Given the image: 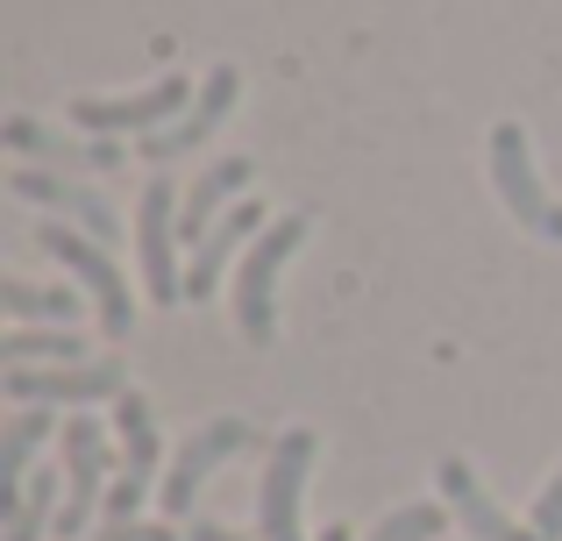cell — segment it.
I'll return each instance as SVG.
<instances>
[{
  "label": "cell",
  "mask_w": 562,
  "mask_h": 541,
  "mask_svg": "<svg viewBox=\"0 0 562 541\" xmlns=\"http://www.w3.org/2000/svg\"><path fill=\"white\" fill-rule=\"evenodd\" d=\"M179 200L171 193V179H150L136 200V250H143V292H150L157 306H179L186 300V271H179Z\"/></svg>",
  "instance_id": "obj_7"
},
{
  "label": "cell",
  "mask_w": 562,
  "mask_h": 541,
  "mask_svg": "<svg viewBox=\"0 0 562 541\" xmlns=\"http://www.w3.org/2000/svg\"><path fill=\"white\" fill-rule=\"evenodd\" d=\"M306 214H285V222H271L257 243H249L243 271H235V328L249 335V342H271L278 335V278H285L292 250L306 243Z\"/></svg>",
  "instance_id": "obj_1"
},
{
  "label": "cell",
  "mask_w": 562,
  "mask_h": 541,
  "mask_svg": "<svg viewBox=\"0 0 562 541\" xmlns=\"http://www.w3.org/2000/svg\"><path fill=\"white\" fill-rule=\"evenodd\" d=\"M14 193H22V200H36V207H50L57 222H71L79 236H93V243H114V236H122V222H114V200L100 193V185L71 179V171L22 165V171H14Z\"/></svg>",
  "instance_id": "obj_11"
},
{
  "label": "cell",
  "mask_w": 562,
  "mask_h": 541,
  "mask_svg": "<svg viewBox=\"0 0 562 541\" xmlns=\"http://www.w3.org/2000/svg\"><path fill=\"white\" fill-rule=\"evenodd\" d=\"M114 428H122V471L150 485V477H157V457H165L150 399H143V392H122V399H114Z\"/></svg>",
  "instance_id": "obj_18"
},
{
  "label": "cell",
  "mask_w": 562,
  "mask_h": 541,
  "mask_svg": "<svg viewBox=\"0 0 562 541\" xmlns=\"http://www.w3.org/2000/svg\"><path fill=\"white\" fill-rule=\"evenodd\" d=\"M235 100H243V71H235V65H214V71H206V86H200V100H192L179 122L157 128V136H136L143 165H179V157H192L235 114Z\"/></svg>",
  "instance_id": "obj_10"
},
{
  "label": "cell",
  "mask_w": 562,
  "mask_h": 541,
  "mask_svg": "<svg viewBox=\"0 0 562 541\" xmlns=\"http://www.w3.org/2000/svg\"><path fill=\"white\" fill-rule=\"evenodd\" d=\"M492 185H498V200H506V214L520 228L562 243V200H549V185H541L535 150H527V128L520 122H498L492 128Z\"/></svg>",
  "instance_id": "obj_6"
},
{
  "label": "cell",
  "mask_w": 562,
  "mask_h": 541,
  "mask_svg": "<svg viewBox=\"0 0 562 541\" xmlns=\"http://www.w3.org/2000/svg\"><path fill=\"white\" fill-rule=\"evenodd\" d=\"M314 428H285L271 442V463H263V485H257V534L263 541H306L300 528V499H306V471H314Z\"/></svg>",
  "instance_id": "obj_5"
},
{
  "label": "cell",
  "mask_w": 562,
  "mask_h": 541,
  "mask_svg": "<svg viewBox=\"0 0 562 541\" xmlns=\"http://www.w3.org/2000/svg\"><path fill=\"white\" fill-rule=\"evenodd\" d=\"M0 392L14 406H93V399H122L128 371H122V357L57 363V371H0Z\"/></svg>",
  "instance_id": "obj_9"
},
{
  "label": "cell",
  "mask_w": 562,
  "mask_h": 541,
  "mask_svg": "<svg viewBox=\"0 0 562 541\" xmlns=\"http://www.w3.org/2000/svg\"><path fill=\"white\" fill-rule=\"evenodd\" d=\"M249 449V420H206L200 435H186L179 449H171V471H165V492H157V506H165V520H186L192 506H200V485L221 471V463H235Z\"/></svg>",
  "instance_id": "obj_8"
},
{
  "label": "cell",
  "mask_w": 562,
  "mask_h": 541,
  "mask_svg": "<svg viewBox=\"0 0 562 541\" xmlns=\"http://www.w3.org/2000/svg\"><path fill=\"white\" fill-rule=\"evenodd\" d=\"M435 485H441V506L456 514V528H463L470 541H541L535 528H520V520H513L506 506H498L492 492L477 485V471H470L463 457H441Z\"/></svg>",
  "instance_id": "obj_12"
},
{
  "label": "cell",
  "mask_w": 562,
  "mask_h": 541,
  "mask_svg": "<svg viewBox=\"0 0 562 541\" xmlns=\"http://www.w3.org/2000/svg\"><path fill=\"white\" fill-rule=\"evenodd\" d=\"M86 541H179V528L171 520H100V534Z\"/></svg>",
  "instance_id": "obj_22"
},
{
  "label": "cell",
  "mask_w": 562,
  "mask_h": 541,
  "mask_svg": "<svg viewBox=\"0 0 562 541\" xmlns=\"http://www.w3.org/2000/svg\"><path fill=\"white\" fill-rule=\"evenodd\" d=\"M43 528H57V471H36L0 514V541H43Z\"/></svg>",
  "instance_id": "obj_20"
},
{
  "label": "cell",
  "mask_w": 562,
  "mask_h": 541,
  "mask_svg": "<svg viewBox=\"0 0 562 541\" xmlns=\"http://www.w3.org/2000/svg\"><path fill=\"white\" fill-rule=\"evenodd\" d=\"M8 150H22V157H36V165H57V171H122V143H108V136H57V128H43V122H29V114H14L8 128Z\"/></svg>",
  "instance_id": "obj_13"
},
{
  "label": "cell",
  "mask_w": 562,
  "mask_h": 541,
  "mask_svg": "<svg viewBox=\"0 0 562 541\" xmlns=\"http://www.w3.org/2000/svg\"><path fill=\"white\" fill-rule=\"evenodd\" d=\"M186 541H243V534H235V528H221V520H192Z\"/></svg>",
  "instance_id": "obj_24"
},
{
  "label": "cell",
  "mask_w": 562,
  "mask_h": 541,
  "mask_svg": "<svg viewBox=\"0 0 562 541\" xmlns=\"http://www.w3.org/2000/svg\"><path fill=\"white\" fill-rule=\"evenodd\" d=\"M263 207L257 200H235L228 214H221L214 228H206L200 243H192V264H186V300H214V285H221V271H228V257L235 250H249V243L263 236Z\"/></svg>",
  "instance_id": "obj_14"
},
{
  "label": "cell",
  "mask_w": 562,
  "mask_h": 541,
  "mask_svg": "<svg viewBox=\"0 0 562 541\" xmlns=\"http://www.w3.org/2000/svg\"><path fill=\"white\" fill-rule=\"evenodd\" d=\"M527 528H535L541 541H562V471L549 477V492L535 499V520H527Z\"/></svg>",
  "instance_id": "obj_23"
},
{
  "label": "cell",
  "mask_w": 562,
  "mask_h": 541,
  "mask_svg": "<svg viewBox=\"0 0 562 541\" xmlns=\"http://www.w3.org/2000/svg\"><path fill=\"white\" fill-rule=\"evenodd\" d=\"M249 179H257V165H249V157H221V165H206L200 179L186 185V200H179V236L200 243L206 228L235 207V200H249Z\"/></svg>",
  "instance_id": "obj_15"
},
{
  "label": "cell",
  "mask_w": 562,
  "mask_h": 541,
  "mask_svg": "<svg viewBox=\"0 0 562 541\" xmlns=\"http://www.w3.org/2000/svg\"><path fill=\"white\" fill-rule=\"evenodd\" d=\"M0 306H8L14 328H36V320L65 328V320L79 314V285H29V278H0Z\"/></svg>",
  "instance_id": "obj_19"
},
{
  "label": "cell",
  "mask_w": 562,
  "mask_h": 541,
  "mask_svg": "<svg viewBox=\"0 0 562 541\" xmlns=\"http://www.w3.org/2000/svg\"><path fill=\"white\" fill-rule=\"evenodd\" d=\"M57 363H93L86 357V335H57V328L0 335V371H57Z\"/></svg>",
  "instance_id": "obj_17"
},
{
  "label": "cell",
  "mask_w": 562,
  "mask_h": 541,
  "mask_svg": "<svg viewBox=\"0 0 562 541\" xmlns=\"http://www.w3.org/2000/svg\"><path fill=\"white\" fill-rule=\"evenodd\" d=\"M57 463H65V506H57V541H86L93 528V514L108 506V492H100V477H108V435H100L93 414H71L65 428H57Z\"/></svg>",
  "instance_id": "obj_4"
},
{
  "label": "cell",
  "mask_w": 562,
  "mask_h": 541,
  "mask_svg": "<svg viewBox=\"0 0 562 541\" xmlns=\"http://www.w3.org/2000/svg\"><path fill=\"white\" fill-rule=\"evenodd\" d=\"M441 528H449V506L413 499V506H398V514H384L363 541H441Z\"/></svg>",
  "instance_id": "obj_21"
},
{
  "label": "cell",
  "mask_w": 562,
  "mask_h": 541,
  "mask_svg": "<svg viewBox=\"0 0 562 541\" xmlns=\"http://www.w3.org/2000/svg\"><path fill=\"white\" fill-rule=\"evenodd\" d=\"M314 541H349V528H342V520H335V528H321Z\"/></svg>",
  "instance_id": "obj_25"
},
{
  "label": "cell",
  "mask_w": 562,
  "mask_h": 541,
  "mask_svg": "<svg viewBox=\"0 0 562 541\" xmlns=\"http://www.w3.org/2000/svg\"><path fill=\"white\" fill-rule=\"evenodd\" d=\"M192 100H200V86H192L186 71H165L157 86H143V93H122V100H100V93L71 100V122H79L86 136L122 143V136H157V128H171V122L192 108Z\"/></svg>",
  "instance_id": "obj_3"
},
{
  "label": "cell",
  "mask_w": 562,
  "mask_h": 541,
  "mask_svg": "<svg viewBox=\"0 0 562 541\" xmlns=\"http://www.w3.org/2000/svg\"><path fill=\"white\" fill-rule=\"evenodd\" d=\"M36 243L57 257V271L79 278V292L100 306V328H108V335H128V328H136V300H128V278H122V264H114L108 243L79 236L71 222H43Z\"/></svg>",
  "instance_id": "obj_2"
},
{
  "label": "cell",
  "mask_w": 562,
  "mask_h": 541,
  "mask_svg": "<svg viewBox=\"0 0 562 541\" xmlns=\"http://www.w3.org/2000/svg\"><path fill=\"white\" fill-rule=\"evenodd\" d=\"M50 435H57V420L43 414V406H14V414H8V428H0V506L36 477V471H29V457H36Z\"/></svg>",
  "instance_id": "obj_16"
}]
</instances>
